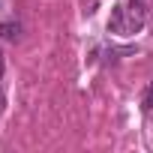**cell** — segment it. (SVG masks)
I'll use <instances>...</instances> for the list:
<instances>
[{
  "label": "cell",
  "mask_w": 153,
  "mask_h": 153,
  "mask_svg": "<svg viewBox=\"0 0 153 153\" xmlns=\"http://www.w3.org/2000/svg\"><path fill=\"white\" fill-rule=\"evenodd\" d=\"M0 87H3V54H0ZM0 108H3V93H0Z\"/></svg>",
  "instance_id": "3957f363"
},
{
  "label": "cell",
  "mask_w": 153,
  "mask_h": 153,
  "mask_svg": "<svg viewBox=\"0 0 153 153\" xmlns=\"http://www.w3.org/2000/svg\"><path fill=\"white\" fill-rule=\"evenodd\" d=\"M147 24V6L144 0H123V3L114 6L111 18H108V33L120 36V39H129V36H138Z\"/></svg>",
  "instance_id": "6da1fadb"
},
{
  "label": "cell",
  "mask_w": 153,
  "mask_h": 153,
  "mask_svg": "<svg viewBox=\"0 0 153 153\" xmlns=\"http://www.w3.org/2000/svg\"><path fill=\"white\" fill-rule=\"evenodd\" d=\"M150 108H153V81H150V87L144 93V111H150Z\"/></svg>",
  "instance_id": "7a4b0ae2"
}]
</instances>
